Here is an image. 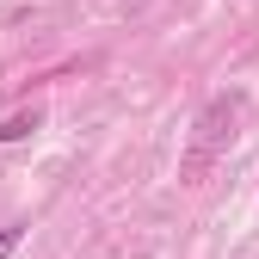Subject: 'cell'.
<instances>
[{"mask_svg":"<svg viewBox=\"0 0 259 259\" xmlns=\"http://www.w3.org/2000/svg\"><path fill=\"white\" fill-rule=\"evenodd\" d=\"M241 111H247V93H216V99L198 111V123H191V142H185V160H179V173H185V179H198L210 160L235 142Z\"/></svg>","mask_w":259,"mask_h":259,"instance_id":"obj_1","label":"cell"},{"mask_svg":"<svg viewBox=\"0 0 259 259\" xmlns=\"http://www.w3.org/2000/svg\"><path fill=\"white\" fill-rule=\"evenodd\" d=\"M37 130H44V111L37 105H31V111H13L7 123H0V142H25V136H37Z\"/></svg>","mask_w":259,"mask_h":259,"instance_id":"obj_2","label":"cell"},{"mask_svg":"<svg viewBox=\"0 0 259 259\" xmlns=\"http://www.w3.org/2000/svg\"><path fill=\"white\" fill-rule=\"evenodd\" d=\"M19 241H25V229H19V222H7V229H0V259H13Z\"/></svg>","mask_w":259,"mask_h":259,"instance_id":"obj_3","label":"cell"}]
</instances>
